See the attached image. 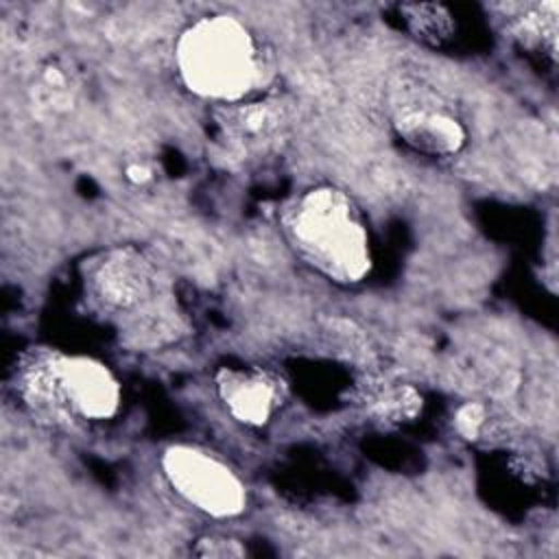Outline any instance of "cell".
I'll return each instance as SVG.
<instances>
[{
  "label": "cell",
  "mask_w": 559,
  "mask_h": 559,
  "mask_svg": "<svg viewBox=\"0 0 559 559\" xmlns=\"http://www.w3.org/2000/svg\"><path fill=\"white\" fill-rule=\"evenodd\" d=\"M151 290V275L142 258L131 253H116L96 271V293L103 304L118 310L131 308L146 299Z\"/></svg>",
  "instance_id": "obj_6"
},
{
  "label": "cell",
  "mask_w": 559,
  "mask_h": 559,
  "mask_svg": "<svg viewBox=\"0 0 559 559\" xmlns=\"http://www.w3.org/2000/svg\"><path fill=\"white\" fill-rule=\"evenodd\" d=\"M280 124V114L266 103H251L236 111L234 127L238 138L247 142H255L269 138V133Z\"/></svg>",
  "instance_id": "obj_7"
},
{
  "label": "cell",
  "mask_w": 559,
  "mask_h": 559,
  "mask_svg": "<svg viewBox=\"0 0 559 559\" xmlns=\"http://www.w3.org/2000/svg\"><path fill=\"white\" fill-rule=\"evenodd\" d=\"M483 421H485V413H483V406L478 404L461 406L454 417V426L465 439H476V435L483 428Z\"/></svg>",
  "instance_id": "obj_9"
},
{
  "label": "cell",
  "mask_w": 559,
  "mask_h": 559,
  "mask_svg": "<svg viewBox=\"0 0 559 559\" xmlns=\"http://www.w3.org/2000/svg\"><path fill=\"white\" fill-rule=\"evenodd\" d=\"M393 124L404 142L432 155L456 153L465 142V129L450 105L430 90L402 87L395 98Z\"/></svg>",
  "instance_id": "obj_4"
},
{
  "label": "cell",
  "mask_w": 559,
  "mask_h": 559,
  "mask_svg": "<svg viewBox=\"0 0 559 559\" xmlns=\"http://www.w3.org/2000/svg\"><path fill=\"white\" fill-rule=\"evenodd\" d=\"M295 249L330 280L354 284L371 269L369 236L354 201L338 188L304 192L286 214Z\"/></svg>",
  "instance_id": "obj_1"
},
{
  "label": "cell",
  "mask_w": 559,
  "mask_h": 559,
  "mask_svg": "<svg viewBox=\"0 0 559 559\" xmlns=\"http://www.w3.org/2000/svg\"><path fill=\"white\" fill-rule=\"evenodd\" d=\"M175 55L186 87L212 100H240L260 74L251 33L229 15L203 17L188 26Z\"/></svg>",
  "instance_id": "obj_2"
},
{
  "label": "cell",
  "mask_w": 559,
  "mask_h": 559,
  "mask_svg": "<svg viewBox=\"0 0 559 559\" xmlns=\"http://www.w3.org/2000/svg\"><path fill=\"white\" fill-rule=\"evenodd\" d=\"M216 386L229 413L249 426L266 424L277 404V382L264 371L221 369Z\"/></svg>",
  "instance_id": "obj_5"
},
{
  "label": "cell",
  "mask_w": 559,
  "mask_h": 559,
  "mask_svg": "<svg viewBox=\"0 0 559 559\" xmlns=\"http://www.w3.org/2000/svg\"><path fill=\"white\" fill-rule=\"evenodd\" d=\"M127 179L133 183H146L151 179V170L144 164L127 166Z\"/></svg>",
  "instance_id": "obj_10"
},
{
  "label": "cell",
  "mask_w": 559,
  "mask_h": 559,
  "mask_svg": "<svg viewBox=\"0 0 559 559\" xmlns=\"http://www.w3.org/2000/svg\"><path fill=\"white\" fill-rule=\"evenodd\" d=\"M413 11H415V15H411V20L417 24L419 35L437 37V35L445 33L450 26L448 15L439 7H413Z\"/></svg>",
  "instance_id": "obj_8"
},
{
  "label": "cell",
  "mask_w": 559,
  "mask_h": 559,
  "mask_svg": "<svg viewBox=\"0 0 559 559\" xmlns=\"http://www.w3.org/2000/svg\"><path fill=\"white\" fill-rule=\"evenodd\" d=\"M162 467L170 487L203 513L231 518L245 509L247 496L240 478L212 454L190 445H173L164 452Z\"/></svg>",
  "instance_id": "obj_3"
}]
</instances>
